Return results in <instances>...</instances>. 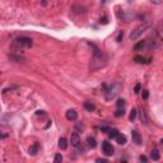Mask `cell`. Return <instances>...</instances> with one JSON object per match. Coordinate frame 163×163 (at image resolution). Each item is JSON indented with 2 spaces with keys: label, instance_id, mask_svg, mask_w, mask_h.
Returning <instances> with one entry per match:
<instances>
[{
  "label": "cell",
  "instance_id": "obj_31",
  "mask_svg": "<svg viewBox=\"0 0 163 163\" xmlns=\"http://www.w3.org/2000/svg\"><path fill=\"white\" fill-rule=\"evenodd\" d=\"M76 129H80V130H83V129H84V126H83L82 124H76Z\"/></svg>",
  "mask_w": 163,
  "mask_h": 163
},
{
  "label": "cell",
  "instance_id": "obj_6",
  "mask_svg": "<svg viewBox=\"0 0 163 163\" xmlns=\"http://www.w3.org/2000/svg\"><path fill=\"white\" fill-rule=\"evenodd\" d=\"M131 139H133V143H135L136 145H142V136H140V134L136 130L131 131Z\"/></svg>",
  "mask_w": 163,
  "mask_h": 163
},
{
  "label": "cell",
  "instance_id": "obj_11",
  "mask_svg": "<svg viewBox=\"0 0 163 163\" xmlns=\"http://www.w3.org/2000/svg\"><path fill=\"white\" fill-rule=\"evenodd\" d=\"M59 148L63 149V151H65L66 148H68V140L65 138H60L59 139Z\"/></svg>",
  "mask_w": 163,
  "mask_h": 163
},
{
  "label": "cell",
  "instance_id": "obj_26",
  "mask_svg": "<svg viewBox=\"0 0 163 163\" xmlns=\"http://www.w3.org/2000/svg\"><path fill=\"white\" fill-rule=\"evenodd\" d=\"M139 161H140V162H144V163H145V162H148V158H146L145 155H140V157H139Z\"/></svg>",
  "mask_w": 163,
  "mask_h": 163
},
{
  "label": "cell",
  "instance_id": "obj_3",
  "mask_svg": "<svg viewBox=\"0 0 163 163\" xmlns=\"http://www.w3.org/2000/svg\"><path fill=\"white\" fill-rule=\"evenodd\" d=\"M149 28H151V23H149V22H144V23L143 24H140L139 27H136L135 30H134L131 33H130V40L131 41H135V40H138V38L142 36L143 33H144L145 31H148Z\"/></svg>",
  "mask_w": 163,
  "mask_h": 163
},
{
  "label": "cell",
  "instance_id": "obj_28",
  "mask_svg": "<svg viewBox=\"0 0 163 163\" xmlns=\"http://www.w3.org/2000/svg\"><path fill=\"white\" fill-rule=\"evenodd\" d=\"M96 162H102V163H107V159H103V158H97Z\"/></svg>",
  "mask_w": 163,
  "mask_h": 163
},
{
  "label": "cell",
  "instance_id": "obj_7",
  "mask_svg": "<svg viewBox=\"0 0 163 163\" xmlns=\"http://www.w3.org/2000/svg\"><path fill=\"white\" fill-rule=\"evenodd\" d=\"M65 117L69 121H75L76 119H78V112H76L75 110H68L65 113Z\"/></svg>",
  "mask_w": 163,
  "mask_h": 163
},
{
  "label": "cell",
  "instance_id": "obj_22",
  "mask_svg": "<svg viewBox=\"0 0 163 163\" xmlns=\"http://www.w3.org/2000/svg\"><path fill=\"white\" fill-rule=\"evenodd\" d=\"M124 115H125L124 108H122V110H117L116 112H115V116H116V117H121V116H124Z\"/></svg>",
  "mask_w": 163,
  "mask_h": 163
},
{
  "label": "cell",
  "instance_id": "obj_18",
  "mask_svg": "<svg viewBox=\"0 0 163 163\" xmlns=\"http://www.w3.org/2000/svg\"><path fill=\"white\" fill-rule=\"evenodd\" d=\"M10 60H15V61H24V57L22 56H14V55H9Z\"/></svg>",
  "mask_w": 163,
  "mask_h": 163
},
{
  "label": "cell",
  "instance_id": "obj_8",
  "mask_svg": "<svg viewBox=\"0 0 163 163\" xmlns=\"http://www.w3.org/2000/svg\"><path fill=\"white\" fill-rule=\"evenodd\" d=\"M70 143H72L73 146H79L80 145V138H79V135L76 133L72 134V136H70Z\"/></svg>",
  "mask_w": 163,
  "mask_h": 163
},
{
  "label": "cell",
  "instance_id": "obj_17",
  "mask_svg": "<svg viewBox=\"0 0 163 163\" xmlns=\"http://www.w3.org/2000/svg\"><path fill=\"white\" fill-rule=\"evenodd\" d=\"M145 46V41H140V42L138 43H135L134 45V50H136V51H139L140 49H143V47Z\"/></svg>",
  "mask_w": 163,
  "mask_h": 163
},
{
  "label": "cell",
  "instance_id": "obj_4",
  "mask_svg": "<svg viewBox=\"0 0 163 163\" xmlns=\"http://www.w3.org/2000/svg\"><path fill=\"white\" fill-rule=\"evenodd\" d=\"M13 45L14 46H17V47H31L32 45H33V41H32V38L30 37H18V38H15L14 40V42H13Z\"/></svg>",
  "mask_w": 163,
  "mask_h": 163
},
{
  "label": "cell",
  "instance_id": "obj_33",
  "mask_svg": "<svg viewBox=\"0 0 163 163\" xmlns=\"http://www.w3.org/2000/svg\"><path fill=\"white\" fill-rule=\"evenodd\" d=\"M6 136H8L6 134H3L1 131H0V139H4V138H6Z\"/></svg>",
  "mask_w": 163,
  "mask_h": 163
},
{
  "label": "cell",
  "instance_id": "obj_15",
  "mask_svg": "<svg viewBox=\"0 0 163 163\" xmlns=\"http://www.w3.org/2000/svg\"><path fill=\"white\" fill-rule=\"evenodd\" d=\"M117 134H119V130L110 129V131H108V138H110V139H115L117 136Z\"/></svg>",
  "mask_w": 163,
  "mask_h": 163
},
{
  "label": "cell",
  "instance_id": "obj_12",
  "mask_svg": "<svg viewBox=\"0 0 163 163\" xmlns=\"http://www.w3.org/2000/svg\"><path fill=\"white\" fill-rule=\"evenodd\" d=\"M151 158L153 161H159V158H161V154H159V151L158 149H153L151 152Z\"/></svg>",
  "mask_w": 163,
  "mask_h": 163
},
{
  "label": "cell",
  "instance_id": "obj_2",
  "mask_svg": "<svg viewBox=\"0 0 163 163\" xmlns=\"http://www.w3.org/2000/svg\"><path fill=\"white\" fill-rule=\"evenodd\" d=\"M121 89H122V87H121L120 83H113L110 87H106V85H105V97H106V100L111 101V100H113V98H116L121 92Z\"/></svg>",
  "mask_w": 163,
  "mask_h": 163
},
{
  "label": "cell",
  "instance_id": "obj_30",
  "mask_svg": "<svg viewBox=\"0 0 163 163\" xmlns=\"http://www.w3.org/2000/svg\"><path fill=\"white\" fill-rule=\"evenodd\" d=\"M101 23H105V24H106V23H108V22H107V18H106V17L101 18Z\"/></svg>",
  "mask_w": 163,
  "mask_h": 163
},
{
  "label": "cell",
  "instance_id": "obj_23",
  "mask_svg": "<svg viewBox=\"0 0 163 163\" xmlns=\"http://www.w3.org/2000/svg\"><path fill=\"white\" fill-rule=\"evenodd\" d=\"M54 161H55V163H61V162H63L61 154H56V155H55V159H54Z\"/></svg>",
  "mask_w": 163,
  "mask_h": 163
},
{
  "label": "cell",
  "instance_id": "obj_10",
  "mask_svg": "<svg viewBox=\"0 0 163 163\" xmlns=\"http://www.w3.org/2000/svg\"><path fill=\"white\" fill-rule=\"evenodd\" d=\"M116 142H117V144H120V145H124V144H126V136L125 135H122V134H117V136L116 138Z\"/></svg>",
  "mask_w": 163,
  "mask_h": 163
},
{
  "label": "cell",
  "instance_id": "obj_20",
  "mask_svg": "<svg viewBox=\"0 0 163 163\" xmlns=\"http://www.w3.org/2000/svg\"><path fill=\"white\" fill-rule=\"evenodd\" d=\"M134 61H136L139 64H143V63H145V59L143 56H135V57H134Z\"/></svg>",
  "mask_w": 163,
  "mask_h": 163
},
{
  "label": "cell",
  "instance_id": "obj_29",
  "mask_svg": "<svg viewBox=\"0 0 163 163\" xmlns=\"http://www.w3.org/2000/svg\"><path fill=\"white\" fill-rule=\"evenodd\" d=\"M101 130H102V131H110V127H108V126H102L101 127Z\"/></svg>",
  "mask_w": 163,
  "mask_h": 163
},
{
  "label": "cell",
  "instance_id": "obj_32",
  "mask_svg": "<svg viewBox=\"0 0 163 163\" xmlns=\"http://www.w3.org/2000/svg\"><path fill=\"white\" fill-rule=\"evenodd\" d=\"M122 36H124V33L121 32V33L119 34V37H117V41H119V42H121V38H122Z\"/></svg>",
  "mask_w": 163,
  "mask_h": 163
},
{
  "label": "cell",
  "instance_id": "obj_21",
  "mask_svg": "<svg viewBox=\"0 0 163 163\" xmlns=\"http://www.w3.org/2000/svg\"><path fill=\"white\" fill-rule=\"evenodd\" d=\"M136 117V111L135 110H131V112H130V116H129V120L130 121H134Z\"/></svg>",
  "mask_w": 163,
  "mask_h": 163
},
{
  "label": "cell",
  "instance_id": "obj_1",
  "mask_svg": "<svg viewBox=\"0 0 163 163\" xmlns=\"http://www.w3.org/2000/svg\"><path fill=\"white\" fill-rule=\"evenodd\" d=\"M107 64V56L105 54H102L98 49H96L94 55L91 60V64H89V69L91 70H98L103 66H106Z\"/></svg>",
  "mask_w": 163,
  "mask_h": 163
},
{
  "label": "cell",
  "instance_id": "obj_27",
  "mask_svg": "<svg viewBox=\"0 0 163 163\" xmlns=\"http://www.w3.org/2000/svg\"><path fill=\"white\" fill-rule=\"evenodd\" d=\"M151 1L153 3V4H157V5H161L163 0H151Z\"/></svg>",
  "mask_w": 163,
  "mask_h": 163
},
{
  "label": "cell",
  "instance_id": "obj_5",
  "mask_svg": "<svg viewBox=\"0 0 163 163\" xmlns=\"http://www.w3.org/2000/svg\"><path fill=\"white\" fill-rule=\"evenodd\" d=\"M102 152L106 155H112L113 154V146L111 145L107 140H105V142H102Z\"/></svg>",
  "mask_w": 163,
  "mask_h": 163
},
{
  "label": "cell",
  "instance_id": "obj_9",
  "mask_svg": "<svg viewBox=\"0 0 163 163\" xmlns=\"http://www.w3.org/2000/svg\"><path fill=\"white\" fill-rule=\"evenodd\" d=\"M38 151H40V144H38V143H34L33 145H31L30 146V154L31 155H36L37 153H38Z\"/></svg>",
  "mask_w": 163,
  "mask_h": 163
},
{
  "label": "cell",
  "instance_id": "obj_19",
  "mask_svg": "<svg viewBox=\"0 0 163 163\" xmlns=\"http://www.w3.org/2000/svg\"><path fill=\"white\" fill-rule=\"evenodd\" d=\"M116 106L119 107V108H124V106H125V100H117V102H116Z\"/></svg>",
  "mask_w": 163,
  "mask_h": 163
},
{
  "label": "cell",
  "instance_id": "obj_24",
  "mask_svg": "<svg viewBox=\"0 0 163 163\" xmlns=\"http://www.w3.org/2000/svg\"><path fill=\"white\" fill-rule=\"evenodd\" d=\"M142 96H143V98H144V100H148V97H149V92L146 91V89H144V91H143V93H142Z\"/></svg>",
  "mask_w": 163,
  "mask_h": 163
},
{
  "label": "cell",
  "instance_id": "obj_14",
  "mask_svg": "<svg viewBox=\"0 0 163 163\" xmlns=\"http://www.w3.org/2000/svg\"><path fill=\"white\" fill-rule=\"evenodd\" d=\"M84 108L87 111H89V112H93V111L96 110V106L92 103V102H85V103H84Z\"/></svg>",
  "mask_w": 163,
  "mask_h": 163
},
{
  "label": "cell",
  "instance_id": "obj_13",
  "mask_svg": "<svg viewBox=\"0 0 163 163\" xmlns=\"http://www.w3.org/2000/svg\"><path fill=\"white\" fill-rule=\"evenodd\" d=\"M139 113H140V120H142V122H143V124H148V117H146L145 111L143 110V108H140V110H139Z\"/></svg>",
  "mask_w": 163,
  "mask_h": 163
},
{
  "label": "cell",
  "instance_id": "obj_25",
  "mask_svg": "<svg viewBox=\"0 0 163 163\" xmlns=\"http://www.w3.org/2000/svg\"><path fill=\"white\" fill-rule=\"evenodd\" d=\"M140 91H142V84H139V83H138V84L135 85V89H134V92H135V93H139Z\"/></svg>",
  "mask_w": 163,
  "mask_h": 163
},
{
  "label": "cell",
  "instance_id": "obj_16",
  "mask_svg": "<svg viewBox=\"0 0 163 163\" xmlns=\"http://www.w3.org/2000/svg\"><path fill=\"white\" fill-rule=\"evenodd\" d=\"M87 142H88V145L91 146V148H96V146H97V142H96V139L92 138V136H89L87 139Z\"/></svg>",
  "mask_w": 163,
  "mask_h": 163
}]
</instances>
